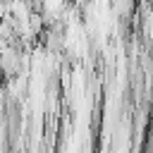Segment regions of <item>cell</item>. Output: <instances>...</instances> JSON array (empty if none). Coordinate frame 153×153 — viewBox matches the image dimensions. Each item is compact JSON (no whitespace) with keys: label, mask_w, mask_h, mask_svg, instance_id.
I'll return each instance as SVG.
<instances>
[]
</instances>
